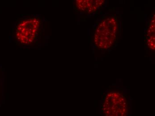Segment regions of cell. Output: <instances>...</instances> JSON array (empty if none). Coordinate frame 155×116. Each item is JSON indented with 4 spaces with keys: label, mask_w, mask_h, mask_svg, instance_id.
<instances>
[{
    "label": "cell",
    "mask_w": 155,
    "mask_h": 116,
    "mask_svg": "<svg viewBox=\"0 0 155 116\" xmlns=\"http://www.w3.org/2000/svg\"><path fill=\"white\" fill-rule=\"evenodd\" d=\"M101 116H132V104L122 89L106 92L101 103Z\"/></svg>",
    "instance_id": "cell-2"
},
{
    "label": "cell",
    "mask_w": 155,
    "mask_h": 116,
    "mask_svg": "<svg viewBox=\"0 0 155 116\" xmlns=\"http://www.w3.org/2000/svg\"><path fill=\"white\" fill-rule=\"evenodd\" d=\"M155 13L153 12L150 16L146 29L145 43L147 48L151 51H155Z\"/></svg>",
    "instance_id": "cell-5"
},
{
    "label": "cell",
    "mask_w": 155,
    "mask_h": 116,
    "mask_svg": "<svg viewBox=\"0 0 155 116\" xmlns=\"http://www.w3.org/2000/svg\"><path fill=\"white\" fill-rule=\"evenodd\" d=\"M120 19L113 14L102 17L97 22L93 32V41L98 49L109 51L118 43L120 35Z\"/></svg>",
    "instance_id": "cell-1"
},
{
    "label": "cell",
    "mask_w": 155,
    "mask_h": 116,
    "mask_svg": "<svg viewBox=\"0 0 155 116\" xmlns=\"http://www.w3.org/2000/svg\"><path fill=\"white\" fill-rule=\"evenodd\" d=\"M104 0H77L74 5L78 12L87 14H93L104 6Z\"/></svg>",
    "instance_id": "cell-4"
},
{
    "label": "cell",
    "mask_w": 155,
    "mask_h": 116,
    "mask_svg": "<svg viewBox=\"0 0 155 116\" xmlns=\"http://www.w3.org/2000/svg\"><path fill=\"white\" fill-rule=\"evenodd\" d=\"M42 18L32 17L18 23L15 30L17 41L24 45L32 44L36 40L41 29Z\"/></svg>",
    "instance_id": "cell-3"
}]
</instances>
